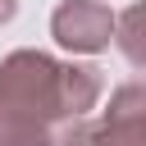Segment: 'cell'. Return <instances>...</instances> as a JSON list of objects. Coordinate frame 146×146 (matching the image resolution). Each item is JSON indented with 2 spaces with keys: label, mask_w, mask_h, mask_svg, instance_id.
Returning <instances> with one entry per match:
<instances>
[{
  "label": "cell",
  "mask_w": 146,
  "mask_h": 146,
  "mask_svg": "<svg viewBox=\"0 0 146 146\" xmlns=\"http://www.w3.org/2000/svg\"><path fill=\"white\" fill-rule=\"evenodd\" d=\"M114 46L132 68L146 73V0L128 5L123 14H114Z\"/></svg>",
  "instance_id": "4"
},
{
  "label": "cell",
  "mask_w": 146,
  "mask_h": 146,
  "mask_svg": "<svg viewBox=\"0 0 146 146\" xmlns=\"http://www.w3.org/2000/svg\"><path fill=\"white\" fill-rule=\"evenodd\" d=\"M87 137H91V119H78V123L55 128V141H59V146H91Z\"/></svg>",
  "instance_id": "6"
},
{
  "label": "cell",
  "mask_w": 146,
  "mask_h": 146,
  "mask_svg": "<svg viewBox=\"0 0 146 146\" xmlns=\"http://www.w3.org/2000/svg\"><path fill=\"white\" fill-rule=\"evenodd\" d=\"M14 14H18V0H0V27H5Z\"/></svg>",
  "instance_id": "7"
},
{
  "label": "cell",
  "mask_w": 146,
  "mask_h": 146,
  "mask_svg": "<svg viewBox=\"0 0 146 146\" xmlns=\"http://www.w3.org/2000/svg\"><path fill=\"white\" fill-rule=\"evenodd\" d=\"M105 78L96 64L55 59L46 50H9L0 59V119L64 128L96 110Z\"/></svg>",
  "instance_id": "1"
},
{
  "label": "cell",
  "mask_w": 146,
  "mask_h": 146,
  "mask_svg": "<svg viewBox=\"0 0 146 146\" xmlns=\"http://www.w3.org/2000/svg\"><path fill=\"white\" fill-rule=\"evenodd\" d=\"M50 36L73 55H100L114 41V9L105 0H59L50 14Z\"/></svg>",
  "instance_id": "2"
},
{
  "label": "cell",
  "mask_w": 146,
  "mask_h": 146,
  "mask_svg": "<svg viewBox=\"0 0 146 146\" xmlns=\"http://www.w3.org/2000/svg\"><path fill=\"white\" fill-rule=\"evenodd\" d=\"M0 146H59V141H55V128H36V123L0 119Z\"/></svg>",
  "instance_id": "5"
},
{
  "label": "cell",
  "mask_w": 146,
  "mask_h": 146,
  "mask_svg": "<svg viewBox=\"0 0 146 146\" xmlns=\"http://www.w3.org/2000/svg\"><path fill=\"white\" fill-rule=\"evenodd\" d=\"M91 146H146V78L119 82L105 114L91 123Z\"/></svg>",
  "instance_id": "3"
}]
</instances>
